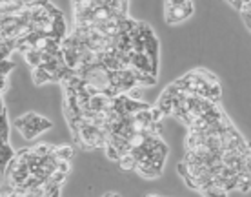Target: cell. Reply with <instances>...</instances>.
Here are the masks:
<instances>
[{
  "label": "cell",
  "instance_id": "5b68a950",
  "mask_svg": "<svg viewBox=\"0 0 251 197\" xmlns=\"http://www.w3.org/2000/svg\"><path fill=\"white\" fill-rule=\"evenodd\" d=\"M51 153L60 161H71L73 157V148L68 146V144H55L51 148Z\"/></svg>",
  "mask_w": 251,
  "mask_h": 197
},
{
  "label": "cell",
  "instance_id": "7a4b0ae2",
  "mask_svg": "<svg viewBox=\"0 0 251 197\" xmlns=\"http://www.w3.org/2000/svg\"><path fill=\"white\" fill-rule=\"evenodd\" d=\"M33 81H35V84H48V83H55V75L51 73V71H48L40 64V66H37V68H33Z\"/></svg>",
  "mask_w": 251,
  "mask_h": 197
},
{
  "label": "cell",
  "instance_id": "ba28073f",
  "mask_svg": "<svg viewBox=\"0 0 251 197\" xmlns=\"http://www.w3.org/2000/svg\"><path fill=\"white\" fill-rule=\"evenodd\" d=\"M104 150H106L107 159L117 161V163H119V159H120V152L117 150V146H113V144H106V146H104Z\"/></svg>",
  "mask_w": 251,
  "mask_h": 197
},
{
  "label": "cell",
  "instance_id": "6da1fadb",
  "mask_svg": "<svg viewBox=\"0 0 251 197\" xmlns=\"http://www.w3.org/2000/svg\"><path fill=\"white\" fill-rule=\"evenodd\" d=\"M195 11L193 2L189 0L184 6H166V22L168 24H180L184 20H188Z\"/></svg>",
  "mask_w": 251,
  "mask_h": 197
},
{
  "label": "cell",
  "instance_id": "8992f818",
  "mask_svg": "<svg viewBox=\"0 0 251 197\" xmlns=\"http://www.w3.org/2000/svg\"><path fill=\"white\" fill-rule=\"evenodd\" d=\"M24 58H25V62L29 64L31 68H37V66H40V64H42V58H40V51H37V50L27 51V53L24 55Z\"/></svg>",
  "mask_w": 251,
  "mask_h": 197
},
{
  "label": "cell",
  "instance_id": "4fadbf2b",
  "mask_svg": "<svg viewBox=\"0 0 251 197\" xmlns=\"http://www.w3.org/2000/svg\"><path fill=\"white\" fill-rule=\"evenodd\" d=\"M151 197H153V196H151Z\"/></svg>",
  "mask_w": 251,
  "mask_h": 197
},
{
  "label": "cell",
  "instance_id": "52a82bcc",
  "mask_svg": "<svg viewBox=\"0 0 251 197\" xmlns=\"http://www.w3.org/2000/svg\"><path fill=\"white\" fill-rule=\"evenodd\" d=\"M119 166L122 168V170H126V172H131V170L137 168V161L127 153V155H124V157H120L119 159Z\"/></svg>",
  "mask_w": 251,
  "mask_h": 197
},
{
  "label": "cell",
  "instance_id": "30bf717a",
  "mask_svg": "<svg viewBox=\"0 0 251 197\" xmlns=\"http://www.w3.org/2000/svg\"><path fill=\"white\" fill-rule=\"evenodd\" d=\"M189 0H166V6H184Z\"/></svg>",
  "mask_w": 251,
  "mask_h": 197
},
{
  "label": "cell",
  "instance_id": "277c9868",
  "mask_svg": "<svg viewBox=\"0 0 251 197\" xmlns=\"http://www.w3.org/2000/svg\"><path fill=\"white\" fill-rule=\"evenodd\" d=\"M173 106H175V97L164 89V93L160 95V99H158L157 108L160 110L164 115H168V113H173Z\"/></svg>",
  "mask_w": 251,
  "mask_h": 197
},
{
  "label": "cell",
  "instance_id": "7c38bea8",
  "mask_svg": "<svg viewBox=\"0 0 251 197\" xmlns=\"http://www.w3.org/2000/svg\"><path fill=\"white\" fill-rule=\"evenodd\" d=\"M104 197H120V196H119V194H106Z\"/></svg>",
  "mask_w": 251,
  "mask_h": 197
},
{
  "label": "cell",
  "instance_id": "3957f363",
  "mask_svg": "<svg viewBox=\"0 0 251 197\" xmlns=\"http://www.w3.org/2000/svg\"><path fill=\"white\" fill-rule=\"evenodd\" d=\"M13 157H15V152L11 150V146H9L7 142H2V141H0V172L6 173V168Z\"/></svg>",
  "mask_w": 251,
  "mask_h": 197
},
{
  "label": "cell",
  "instance_id": "8fae6325",
  "mask_svg": "<svg viewBox=\"0 0 251 197\" xmlns=\"http://www.w3.org/2000/svg\"><path fill=\"white\" fill-rule=\"evenodd\" d=\"M13 0H0V6H7V4H11Z\"/></svg>",
  "mask_w": 251,
  "mask_h": 197
},
{
  "label": "cell",
  "instance_id": "9c48e42d",
  "mask_svg": "<svg viewBox=\"0 0 251 197\" xmlns=\"http://www.w3.org/2000/svg\"><path fill=\"white\" fill-rule=\"evenodd\" d=\"M51 144H37V146H33V152L40 155V157H44V155H50L51 153Z\"/></svg>",
  "mask_w": 251,
  "mask_h": 197
}]
</instances>
